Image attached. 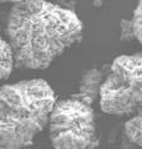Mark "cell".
<instances>
[{
    "label": "cell",
    "mask_w": 142,
    "mask_h": 149,
    "mask_svg": "<svg viewBox=\"0 0 142 149\" xmlns=\"http://www.w3.org/2000/svg\"><path fill=\"white\" fill-rule=\"evenodd\" d=\"M125 133L126 137L129 138L131 143L136 144V146H141L142 141V134H141V113L137 112L135 116L127 120L125 124Z\"/></svg>",
    "instance_id": "52a82bcc"
},
{
    "label": "cell",
    "mask_w": 142,
    "mask_h": 149,
    "mask_svg": "<svg viewBox=\"0 0 142 149\" xmlns=\"http://www.w3.org/2000/svg\"><path fill=\"white\" fill-rule=\"evenodd\" d=\"M14 68V61L10 47L5 39L0 35V83L9 78Z\"/></svg>",
    "instance_id": "8992f818"
},
{
    "label": "cell",
    "mask_w": 142,
    "mask_h": 149,
    "mask_svg": "<svg viewBox=\"0 0 142 149\" xmlns=\"http://www.w3.org/2000/svg\"><path fill=\"white\" fill-rule=\"evenodd\" d=\"M135 39L134 31L130 20H121L120 21V40L122 41H130Z\"/></svg>",
    "instance_id": "9c48e42d"
},
{
    "label": "cell",
    "mask_w": 142,
    "mask_h": 149,
    "mask_svg": "<svg viewBox=\"0 0 142 149\" xmlns=\"http://www.w3.org/2000/svg\"><path fill=\"white\" fill-rule=\"evenodd\" d=\"M55 102L54 90L42 78L0 87V149L29 147L47 124Z\"/></svg>",
    "instance_id": "7a4b0ae2"
},
{
    "label": "cell",
    "mask_w": 142,
    "mask_h": 149,
    "mask_svg": "<svg viewBox=\"0 0 142 149\" xmlns=\"http://www.w3.org/2000/svg\"><path fill=\"white\" fill-rule=\"evenodd\" d=\"M19 1H21V0H0V4H5V3H13V4H15V3H19Z\"/></svg>",
    "instance_id": "30bf717a"
},
{
    "label": "cell",
    "mask_w": 142,
    "mask_h": 149,
    "mask_svg": "<svg viewBox=\"0 0 142 149\" xmlns=\"http://www.w3.org/2000/svg\"><path fill=\"white\" fill-rule=\"evenodd\" d=\"M103 81L102 73L96 68L87 70L82 74L81 81L79 85V96L89 100L90 102H93L98 97L101 83Z\"/></svg>",
    "instance_id": "5b68a950"
},
{
    "label": "cell",
    "mask_w": 142,
    "mask_h": 149,
    "mask_svg": "<svg viewBox=\"0 0 142 149\" xmlns=\"http://www.w3.org/2000/svg\"><path fill=\"white\" fill-rule=\"evenodd\" d=\"M82 22L72 10L46 0L15 3L6 20V42L14 66L47 68L81 39Z\"/></svg>",
    "instance_id": "6da1fadb"
},
{
    "label": "cell",
    "mask_w": 142,
    "mask_h": 149,
    "mask_svg": "<svg viewBox=\"0 0 142 149\" xmlns=\"http://www.w3.org/2000/svg\"><path fill=\"white\" fill-rule=\"evenodd\" d=\"M141 5L142 1L140 0L138 4L134 11V16H132V20H130L131 26H132V31H134L135 39L141 42L142 41V35H141V30H142V10H141Z\"/></svg>",
    "instance_id": "ba28073f"
},
{
    "label": "cell",
    "mask_w": 142,
    "mask_h": 149,
    "mask_svg": "<svg viewBox=\"0 0 142 149\" xmlns=\"http://www.w3.org/2000/svg\"><path fill=\"white\" fill-rule=\"evenodd\" d=\"M47 124L54 149H95L98 146L92 102L79 95L56 101Z\"/></svg>",
    "instance_id": "3957f363"
},
{
    "label": "cell",
    "mask_w": 142,
    "mask_h": 149,
    "mask_svg": "<svg viewBox=\"0 0 142 149\" xmlns=\"http://www.w3.org/2000/svg\"><path fill=\"white\" fill-rule=\"evenodd\" d=\"M141 54L122 55L113 60L110 73L102 81L98 97L103 112L129 116L140 112L142 101Z\"/></svg>",
    "instance_id": "277c9868"
}]
</instances>
